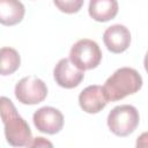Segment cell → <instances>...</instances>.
Wrapping results in <instances>:
<instances>
[{"mask_svg": "<svg viewBox=\"0 0 148 148\" xmlns=\"http://www.w3.org/2000/svg\"><path fill=\"white\" fill-rule=\"evenodd\" d=\"M0 118L5 125L7 142L14 147H29L32 139L31 130L27 121L17 113L13 102L5 96L0 97Z\"/></svg>", "mask_w": 148, "mask_h": 148, "instance_id": "cell-1", "label": "cell"}, {"mask_svg": "<svg viewBox=\"0 0 148 148\" xmlns=\"http://www.w3.org/2000/svg\"><path fill=\"white\" fill-rule=\"evenodd\" d=\"M142 87V77L138 71L130 67L117 69L104 83L103 91L108 102H116L135 94Z\"/></svg>", "mask_w": 148, "mask_h": 148, "instance_id": "cell-2", "label": "cell"}, {"mask_svg": "<svg viewBox=\"0 0 148 148\" xmlns=\"http://www.w3.org/2000/svg\"><path fill=\"white\" fill-rule=\"evenodd\" d=\"M140 116L133 105L124 104L113 108L108 116L110 131L118 136H127L138 127Z\"/></svg>", "mask_w": 148, "mask_h": 148, "instance_id": "cell-3", "label": "cell"}, {"mask_svg": "<svg viewBox=\"0 0 148 148\" xmlns=\"http://www.w3.org/2000/svg\"><path fill=\"white\" fill-rule=\"evenodd\" d=\"M69 60L81 71L92 69L99 65L102 60V51L96 42L83 38L72 46Z\"/></svg>", "mask_w": 148, "mask_h": 148, "instance_id": "cell-4", "label": "cell"}, {"mask_svg": "<svg viewBox=\"0 0 148 148\" xmlns=\"http://www.w3.org/2000/svg\"><path fill=\"white\" fill-rule=\"evenodd\" d=\"M47 96V87L37 76L30 75L21 79L15 86V97L22 104L34 105L43 102Z\"/></svg>", "mask_w": 148, "mask_h": 148, "instance_id": "cell-5", "label": "cell"}, {"mask_svg": "<svg viewBox=\"0 0 148 148\" xmlns=\"http://www.w3.org/2000/svg\"><path fill=\"white\" fill-rule=\"evenodd\" d=\"M34 125L39 132L46 134L59 133L64 126L62 113L52 106H43L38 109L32 117Z\"/></svg>", "mask_w": 148, "mask_h": 148, "instance_id": "cell-6", "label": "cell"}, {"mask_svg": "<svg viewBox=\"0 0 148 148\" xmlns=\"http://www.w3.org/2000/svg\"><path fill=\"white\" fill-rule=\"evenodd\" d=\"M53 76L60 87L72 89L82 82L84 77V71H81L75 65H73L69 58H62L56 65L53 69Z\"/></svg>", "mask_w": 148, "mask_h": 148, "instance_id": "cell-7", "label": "cell"}, {"mask_svg": "<svg viewBox=\"0 0 148 148\" xmlns=\"http://www.w3.org/2000/svg\"><path fill=\"white\" fill-rule=\"evenodd\" d=\"M103 40L110 52L121 53L126 51L131 44V32L125 25L114 24L104 31Z\"/></svg>", "mask_w": 148, "mask_h": 148, "instance_id": "cell-8", "label": "cell"}, {"mask_svg": "<svg viewBox=\"0 0 148 148\" xmlns=\"http://www.w3.org/2000/svg\"><path fill=\"white\" fill-rule=\"evenodd\" d=\"M79 104L87 113H97L102 111L108 104L103 87L94 84L84 88L79 95Z\"/></svg>", "mask_w": 148, "mask_h": 148, "instance_id": "cell-9", "label": "cell"}, {"mask_svg": "<svg viewBox=\"0 0 148 148\" xmlns=\"http://www.w3.org/2000/svg\"><path fill=\"white\" fill-rule=\"evenodd\" d=\"M25 9L20 0H0V23L15 25L23 20Z\"/></svg>", "mask_w": 148, "mask_h": 148, "instance_id": "cell-10", "label": "cell"}, {"mask_svg": "<svg viewBox=\"0 0 148 148\" xmlns=\"http://www.w3.org/2000/svg\"><path fill=\"white\" fill-rule=\"evenodd\" d=\"M89 15L97 22H108L118 14L117 0H90Z\"/></svg>", "mask_w": 148, "mask_h": 148, "instance_id": "cell-11", "label": "cell"}, {"mask_svg": "<svg viewBox=\"0 0 148 148\" xmlns=\"http://www.w3.org/2000/svg\"><path fill=\"white\" fill-rule=\"evenodd\" d=\"M21 58L18 52L12 47L0 49V75H10L20 67Z\"/></svg>", "mask_w": 148, "mask_h": 148, "instance_id": "cell-12", "label": "cell"}, {"mask_svg": "<svg viewBox=\"0 0 148 148\" xmlns=\"http://www.w3.org/2000/svg\"><path fill=\"white\" fill-rule=\"evenodd\" d=\"M84 0H53L56 7L66 14H74L77 13L82 6Z\"/></svg>", "mask_w": 148, "mask_h": 148, "instance_id": "cell-13", "label": "cell"}, {"mask_svg": "<svg viewBox=\"0 0 148 148\" xmlns=\"http://www.w3.org/2000/svg\"><path fill=\"white\" fill-rule=\"evenodd\" d=\"M42 146H49V147H52V143L46 141L44 138H36L34 141H31L30 146L29 147H42Z\"/></svg>", "mask_w": 148, "mask_h": 148, "instance_id": "cell-14", "label": "cell"}]
</instances>
